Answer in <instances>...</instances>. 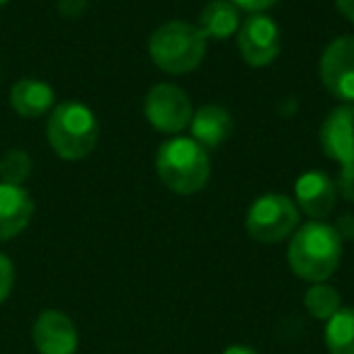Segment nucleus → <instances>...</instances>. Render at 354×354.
<instances>
[{"label":"nucleus","mask_w":354,"mask_h":354,"mask_svg":"<svg viewBox=\"0 0 354 354\" xmlns=\"http://www.w3.org/2000/svg\"><path fill=\"white\" fill-rule=\"evenodd\" d=\"M32 342L39 354H75L78 330L64 310H41L32 325Z\"/></svg>","instance_id":"nucleus-11"},{"label":"nucleus","mask_w":354,"mask_h":354,"mask_svg":"<svg viewBox=\"0 0 354 354\" xmlns=\"http://www.w3.org/2000/svg\"><path fill=\"white\" fill-rule=\"evenodd\" d=\"M204 54H207V37L192 22H162L148 39L151 61L162 73L170 75H185L197 71L204 61Z\"/></svg>","instance_id":"nucleus-3"},{"label":"nucleus","mask_w":354,"mask_h":354,"mask_svg":"<svg viewBox=\"0 0 354 354\" xmlns=\"http://www.w3.org/2000/svg\"><path fill=\"white\" fill-rule=\"evenodd\" d=\"M335 187H337V197L354 202V165L339 167V175L335 180Z\"/></svg>","instance_id":"nucleus-20"},{"label":"nucleus","mask_w":354,"mask_h":354,"mask_svg":"<svg viewBox=\"0 0 354 354\" xmlns=\"http://www.w3.org/2000/svg\"><path fill=\"white\" fill-rule=\"evenodd\" d=\"M294 204L310 221H325L337 204V187L330 175L308 170L294 183Z\"/></svg>","instance_id":"nucleus-9"},{"label":"nucleus","mask_w":354,"mask_h":354,"mask_svg":"<svg viewBox=\"0 0 354 354\" xmlns=\"http://www.w3.org/2000/svg\"><path fill=\"white\" fill-rule=\"evenodd\" d=\"M325 347L330 354H354V306L339 308L325 323Z\"/></svg>","instance_id":"nucleus-16"},{"label":"nucleus","mask_w":354,"mask_h":354,"mask_svg":"<svg viewBox=\"0 0 354 354\" xmlns=\"http://www.w3.org/2000/svg\"><path fill=\"white\" fill-rule=\"evenodd\" d=\"M143 114L156 131L175 136L189 127L194 109L189 95L180 85L158 83L148 90L146 100H143Z\"/></svg>","instance_id":"nucleus-6"},{"label":"nucleus","mask_w":354,"mask_h":354,"mask_svg":"<svg viewBox=\"0 0 354 354\" xmlns=\"http://www.w3.org/2000/svg\"><path fill=\"white\" fill-rule=\"evenodd\" d=\"M100 122L83 102H61L46 119V141L61 160H83L95 151Z\"/></svg>","instance_id":"nucleus-4"},{"label":"nucleus","mask_w":354,"mask_h":354,"mask_svg":"<svg viewBox=\"0 0 354 354\" xmlns=\"http://www.w3.org/2000/svg\"><path fill=\"white\" fill-rule=\"evenodd\" d=\"M223 354H257L252 347H248V344H231L228 349H223Z\"/></svg>","instance_id":"nucleus-25"},{"label":"nucleus","mask_w":354,"mask_h":354,"mask_svg":"<svg viewBox=\"0 0 354 354\" xmlns=\"http://www.w3.org/2000/svg\"><path fill=\"white\" fill-rule=\"evenodd\" d=\"M156 172L170 192L189 197L207 187L212 177V158L192 136H172L158 148Z\"/></svg>","instance_id":"nucleus-2"},{"label":"nucleus","mask_w":354,"mask_h":354,"mask_svg":"<svg viewBox=\"0 0 354 354\" xmlns=\"http://www.w3.org/2000/svg\"><path fill=\"white\" fill-rule=\"evenodd\" d=\"M189 131H192V138L199 146L212 151V148H218L231 136L233 117L221 104H204V107L194 109L192 122H189Z\"/></svg>","instance_id":"nucleus-14"},{"label":"nucleus","mask_w":354,"mask_h":354,"mask_svg":"<svg viewBox=\"0 0 354 354\" xmlns=\"http://www.w3.org/2000/svg\"><path fill=\"white\" fill-rule=\"evenodd\" d=\"M231 3L238 10H245L248 15H252V12H267L270 8H274L279 0H231Z\"/></svg>","instance_id":"nucleus-21"},{"label":"nucleus","mask_w":354,"mask_h":354,"mask_svg":"<svg viewBox=\"0 0 354 354\" xmlns=\"http://www.w3.org/2000/svg\"><path fill=\"white\" fill-rule=\"evenodd\" d=\"M241 22V10L231 0H209L199 12L197 27L207 37V41H226L238 35Z\"/></svg>","instance_id":"nucleus-15"},{"label":"nucleus","mask_w":354,"mask_h":354,"mask_svg":"<svg viewBox=\"0 0 354 354\" xmlns=\"http://www.w3.org/2000/svg\"><path fill=\"white\" fill-rule=\"evenodd\" d=\"M32 175V158L22 148H10L0 158V183L25 187Z\"/></svg>","instance_id":"nucleus-18"},{"label":"nucleus","mask_w":354,"mask_h":354,"mask_svg":"<svg viewBox=\"0 0 354 354\" xmlns=\"http://www.w3.org/2000/svg\"><path fill=\"white\" fill-rule=\"evenodd\" d=\"M12 286H15V265L6 252H0V304L10 296Z\"/></svg>","instance_id":"nucleus-19"},{"label":"nucleus","mask_w":354,"mask_h":354,"mask_svg":"<svg viewBox=\"0 0 354 354\" xmlns=\"http://www.w3.org/2000/svg\"><path fill=\"white\" fill-rule=\"evenodd\" d=\"M304 306L310 318L328 323V320L342 308V296H339V291L335 289V286H330L328 281H320V284H310V289L306 291Z\"/></svg>","instance_id":"nucleus-17"},{"label":"nucleus","mask_w":354,"mask_h":354,"mask_svg":"<svg viewBox=\"0 0 354 354\" xmlns=\"http://www.w3.org/2000/svg\"><path fill=\"white\" fill-rule=\"evenodd\" d=\"M335 231L342 241H354V216L352 214H344V216L337 218L335 223Z\"/></svg>","instance_id":"nucleus-23"},{"label":"nucleus","mask_w":354,"mask_h":354,"mask_svg":"<svg viewBox=\"0 0 354 354\" xmlns=\"http://www.w3.org/2000/svg\"><path fill=\"white\" fill-rule=\"evenodd\" d=\"M318 73L325 90L344 104H354V35L333 39L320 56Z\"/></svg>","instance_id":"nucleus-8"},{"label":"nucleus","mask_w":354,"mask_h":354,"mask_svg":"<svg viewBox=\"0 0 354 354\" xmlns=\"http://www.w3.org/2000/svg\"><path fill=\"white\" fill-rule=\"evenodd\" d=\"M241 59L252 68H265L274 64L281 51V30L267 12H252L241 22L236 35Z\"/></svg>","instance_id":"nucleus-7"},{"label":"nucleus","mask_w":354,"mask_h":354,"mask_svg":"<svg viewBox=\"0 0 354 354\" xmlns=\"http://www.w3.org/2000/svg\"><path fill=\"white\" fill-rule=\"evenodd\" d=\"M299 228V207L286 194H262L245 214V231L262 245H274Z\"/></svg>","instance_id":"nucleus-5"},{"label":"nucleus","mask_w":354,"mask_h":354,"mask_svg":"<svg viewBox=\"0 0 354 354\" xmlns=\"http://www.w3.org/2000/svg\"><path fill=\"white\" fill-rule=\"evenodd\" d=\"M10 107L22 119H39L56 107V93L39 78H22L10 88Z\"/></svg>","instance_id":"nucleus-13"},{"label":"nucleus","mask_w":354,"mask_h":354,"mask_svg":"<svg viewBox=\"0 0 354 354\" xmlns=\"http://www.w3.org/2000/svg\"><path fill=\"white\" fill-rule=\"evenodd\" d=\"M35 216V199L25 187L0 183V243L17 238Z\"/></svg>","instance_id":"nucleus-12"},{"label":"nucleus","mask_w":354,"mask_h":354,"mask_svg":"<svg viewBox=\"0 0 354 354\" xmlns=\"http://www.w3.org/2000/svg\"><path fill=\"white\" fill-rule=\"evenodd\" d=\"M59 6V12L64 17H71V20H75V17H80V12L88 8V0H59L56 3Z\"/></svg>","instance_id":"nucleus-22"},{"label":"nucleus","mask_w":354,"mask_h":354,"mask_svg":"<svg viewBox=\"0 0 354 354\" xmlns=\"http://www.w3.org/2000/svg\"><path fill=\"white\" fill-rule=\"evenodd\" d=\"M8 3H10V0H0V8H3V6H8Z\"/></svg>","instance_id":"nucleus-26"},{"label":"nucleus","mask_w":354,"mask_h":354,"mask_svg":"<svg viewBox=\"0 0 354 354\" xmlns=\"http://www.w3.org/2000/svg\"><path fill=\"white\" fill-rule=\"evenodd\" d=\"M335 8H337L344 20L354 25V0H335Z\"/></svg>","instance_id":"nucleus-24"},{"label":"nucleus","mask_w":354,"mask_h":354,"mask_svg":"<svg viewBox=\"0 0 354 354\" xmlns=\"http://www.w3.org/2000/svg\"><path fill=\"white\" fill-rule=\"evenodd\" d=\"M286 260L299 279L310 284L328 281L342 260V238L330 223L308 221L291 233Z\"/></svg>","instance_id":"nucleus-1"},{"label":"nucleus","mask_w":354,"mask_h":354,"mask_svg":"<svg viewBox=\"0 0 354 354\" xmlns=\"http://www.w3.org/2000/svg\"><path fill=\"white\" fill-rule=\"evenodd\" d=\"M323 153L339 167L354 165V104H339L320 124Z\"/></svg>","instance_id":"nucleus-10"}]
</instances>
